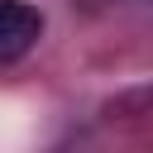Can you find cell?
<instances>
[{"mask_svg": "<svg viewBox=\"0 0 153 153\" xmlns=\"http://www.w3.org/2000/svg\"><path fill=\"white\" fill-rule=\"evenodd\" d=\"M43 33V14L29 0H0V67L19 62Z\"/></svg>", "mask_w": 153, "mask_h": 153, "instance_id": "6da1fadb", "label": "cell"}]
</instances>
